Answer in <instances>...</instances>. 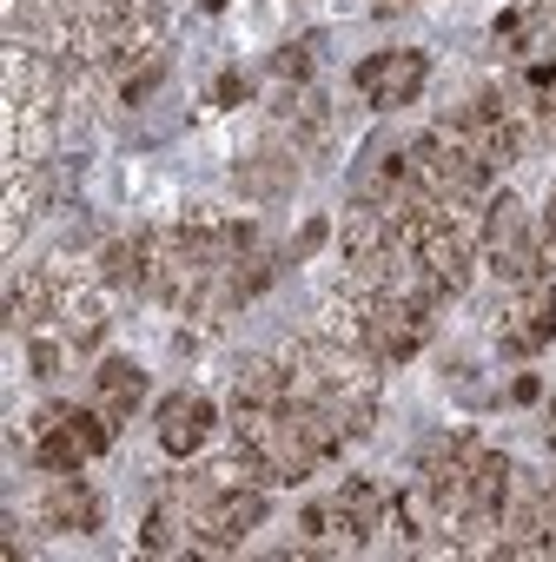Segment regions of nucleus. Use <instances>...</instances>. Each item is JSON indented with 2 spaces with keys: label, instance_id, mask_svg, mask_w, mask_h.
Wrapping results in <instances>:
<instances>
[{
  "label": "nucleus",
  "instance_id": "nucleus-18",
  "mask_svg": "<svg viewBox=\"0 0 556 562\" xmlns=\"http://www.w3.org/2000/svg\"><path fill=\"white\" fill-rule=\"evenodd\" d=\"M325 238H332V218H305V225H299V232L286 238V251H292V265H305V258H312V251H319Z\"/></svg>",
  "mask_w": 556,
  "mask_h": 562
},
{
  "label": "nucleus",
  "instance_id": "nucleus-3",
  "mask_svg": "<svg viewBox=\"0 0 556 562\" xmlns=\"http://www.w3.org/2000/svg\"><path fill=\"white\" fill-rule=\"evenodd\" d=\"M173 483H179L186 516H192V542H186V549H199V555L238 549V542L265 522V509H271V490H212V483H199V476H173Z\"/></svg>",
  "mask_w": 556,
  "mask_h": 562
},
{
  "label": "nucleus",
  "instance_id": "nucleus-16",
  "mask_svg": "<svg viewBox=\"0 0 556 562\" xmlns=\"http://www.w3.org/2000/svg\"><path fill=\"white\" fill-rule=\"evenodd\" d=\"M100 278L113 292H140V232H113V238H100Z\"/></svg>",
  "mask_w": 556,
  "mask_h": 562
},
{
  "label": "nucleus",
  "instance_id": "nucleus-1",
  "mask_svg": "<svg viewBox=\"0 0 556 562\" xmlns=\"http://www.w3.org/2000/svg\"><path fill=\"white\" fill-rule=\"evenodd\" d=\"M47 292H54V331L74 345V351H93L113 325V285L100 278V258H80V245L54 251L47 258Z\"/></svg>",
  "mask_w": 556,
  "mask_h": 562
},
{
  "label": "nucleus",
  "instance_id": "nucleus-15",
  "mask_svg": "<svg viewBox=\"0 0 556 562\" xmlns=\"http://www.w3.org/2000/svg\"><path fill=\"white\" fill-rule=\"evenodd\" d=\"M299 159L292 153H278V146H258L238 172H232V186L245 192V199H265V205H278V199H292V186H299Z\"/></svg>",
  "mask_w": 556,
  "mask_h": 562
},
{
  "label": "nucleus",
  "instance_id": "nucleus-6",
  "mask_svg": "<svg viewBox=\"0 0 556 562\" xmlns=\"http://www.w3.org/2000/svg\"><path fill=\"white\" fill-rule=\"evenodd\" d=\"M483 258H490V271H497V285H503V292L549 278L543 232L530 225V212H523L516 192H497V199H490V218H483Z\"/></svg>",
  "mask_w": 556,
  "mask_h": 562
},
{
  "label": "nucleus",
  "instance_id": "nucleus-22",
  "mask_svg": "<svg viewBox=\"0 0 556 562\" xmlns=\"http://www.w3.org/2000/svg\"><path fill=\"white\" fill-rule=\"evenodd\" d=\"M199 8H205V14H219V8H225V0H199Z\"/></svg>",
  "mask_w": 556,
  "mask_h": 562
},
{
  "label": "nucleus",
  "instance_id": "nucleus-13",
  "mask_svg": "<svg viewBox=\"0 0 556 562\" xmlns=\"http://www.w3.org/2000/svg\"><path fill=\"white\" fill-rule=\"evenodd\" d=\"M549 41H556V0H516V8L497 14V47L516 67L549 60Z\"/></svg>",
  "mask_w": 556,
  "mask_h": 562
},
{
  "label": "nucleus",
  "instance_id": "nucleus-21",
  "mask_svg": "<svg viewBox=\"0 0 556 562\" xmlns=\"http://www.w3.org/2000/svg\"><path fill=\"white\" fill-rule=\"evenodd\" d=\"M411 8V0H378V14H404Z\"/></svg>",
  "mask_w": 556,
  "mask_h": 562
},
{
  "label": "nucleus",
  "instance_id": "nucleus-12",
  "mask_svg": "<svg viewBox=\"0 0 556 562\" xmlns=\"http://www.w3.org/2000/svg\"><path fill=\"white\" fill-rule=\"evenodd\" d=\"M34 516H41L47 536H93L100 529V496L80 483V470H60V476H47Z\"/></svg>",
  "mask_w": 556,
  "mask_h": 562
},
{
  "label": "nucleus",
  "instance_id": "nucleus-20",
  "mask_svg": "<svg viewBox=\"0 0 556 562\" xmlns=\"http://www.w3.org/2000/svg\"><path fill=\"white\" fill-rule=\"evenodd\" d=\"M536 397H543L536 378H510V404H536Z\"/></svg>",
  "mask_w": 556,
  "mask_h": 562
},
{
  "label": "nucleus",
  "instance_id": "nucleus-7",
  "mask_svg": "<svg viewBox=\"0 0 556 562\" xmlns=\"http://www.w3.org/2000/svg\"><path fill=\"white\" fill-rule=\"evenodd\" d=\"M265 146L292 153L299 166H319L332 153V106L312 93V80L271 93V106H265Z\"/></svg>",
  "mask_w": 556,
  "mask_h": 562
},
{
  "label": "nucleus",
  "instance_id": "nucleus-24",
  "mask_svg": "<svg viewBox=\"0 0 556 562\" xmlns=\"http://www.w3.org/2000/svg\"><path fill=\"white\" fill-rule=\"evenodd\" d=\"M549 450H556V430H549Z\"/></svg>",
  "mask_w": 556,
  "mask_h": 562
},
{
  "label": "nucleus",
  "instance_id": "nucleus-19",
  "mask_svg": "<svg viewBox=\"0 0 556 562\" xmlns=\"http://www.w3.org/2000/svg\"><path fill=\"white\" fill-rule=\"evenodd\" d=\"M252 87H245V74H219V87H212V106H238Z\"/></svg>",
  "mask_w": 556,
  "mask_h": 562
},
{
  "label": "nucleus",
  "instance_id": "nucleus-8",
  "mask_svg": "<svg viewBox=\"0 0 556 562\" xmlns=\"http://www.w3.org/2000/svg\"><path fill=\"white\" fill-rule=\"evenodd\" d=\"M431 80V54L424 47H385L371 60L352 67V93L371 106V113H404Z\"/></svg>",
  "mask_w": 556,
  "mask_h": 562
},
{
  "label": "nucleus",
  "instance_id": "nucleus-9",
  "mask_svg": "<svg viewBox=\"0 0 556 562\" xmlns=\"http://www.w3.org/2000/svg\"><path fill=\"white\" fill-rule=\"evenodd\" d=\"M497 345L503 358H536L556 345V278H536V285H516L497 312Z\"/></svg>",
  "mask_w": 556,
  "mask_h": 562
},
{
  "label": "nucleus",
  "instance_id": "nucleus-17",
  "mask_svg": "<svg viewBox=\"0 0 556 562\" xmlns=\"http://www.w3.org/2000/svg\"><path fill=\"white\" fill-rule=\"evenodd\" d=\"M312 54H319V41L278 47V54H271V80H278V87H305V80H312Z\"/></svg>",
  "mask_w": 556,
  "mask_h": 562
},
{
  "label": "nucleus",
  "instance_id": "nucleus-5",
  "mask_svg": "<svg viewBox=\"0 0 556 562\" xmlns=\"http://www.w3.org/2000/svg\"><path fill=\"white\" fill-rule=\"evenodd\" d=\"M107 443H113V424L100 417V404H47V411H34V424H27L34 470H47V476L87 470L93 457H107Z\"/></svg>",
  "mask_w": 556,
  "mask_h": 562
},
{
  "label": "nucleus",
  "instance_id": "nucleus-10",
  "mask_svg": "<svg viewBox=\"0 0 556 562\" xmlns=\"http://www.w3.org/2000/svg\"><path fill=\"white\" fill-rule=\"evenodd\" d=\"M212 430H219V404H212L205 391H173V397H159V411H153V437H159L166 457H199Z\"/></svg>",
  "mask_w": 556,
  "mask_h": 562
},
{
  "label": "nucleus",
  "instance_id": "nucleus-14",
  "mask_svg": "<svg viewBox=\"0 0 556 562\" xmlns=\"http://www.w3.org/2000/svg\"><path fill=\"white\" fill-rule=\"evenodd\" d=\"M140 397H146V378H140L133 358H107V364L93 371V404H100V417H107L113 430H126V424L140 417Z\"/></svg>",
  "mask_w": 556,
  "mask_h": 562
},
{
  "label": "nucleus",
  "instance_id": "nucleus-23",
  "mask_svg": "<svg viewBox=\"0 0 556 562\" xmlns=\"http://www.w3.org/2000/svg\"><path fill=\"white\" fill-rule=\"evenodd\" d=\"M549 232H556V199H549Z\"/></svg>",
  "mask_w": 556,
  "mask_h": 562
},
{
  "label": "nucleus",
  "instance_id": "nucleus-2",
  "mask_svg": "<svg viewBox=\"0 0 556 562\" xmlns=\"http://www.w3.org/2000/svg\"><path fill=\"white\" fill-rule=\"evenodd\" d=\"M391 516V496L378 476H352L338 490H325L305 509V555H332V549H365Z\"/></svg>",
  "mask_w": 556,
  "mask_h": 562
},
{
  "label": "nucleus",
  "instance_id": "nucleus-11",
  "mask_svg": "<svg viewBox=\"0 0 556 562\" xmlns=\"http://www.w3.org/2000/svg\"><path fill=\"white\" fill-rule=\"evenodd\" d=\"M411 258L424 265V278H431L444 299H457L470 278H477V251H470V238L457 232V218H437V225L411 245Z\"/></svg>",
  "mask_w": 556,
  "mask_h": 562
},
{
  "label": "nucleus",
  "instance_id": "nucleus-4",
  "mask_svg": "<svg viewBox=\"0 0 556 562\" xmlns=\"http://www.w3.org/2000/svg\"><path fill=\"white\" fill-rule=\"evenodd\" d=\"M411 172H418V186H424L444 212H457V218H464V212L483 199V186H490V166H483L444 120L411 139Z\"/></svg>",
  "mask_w": 556,
  "mask_h": 562
}]
</instances>
